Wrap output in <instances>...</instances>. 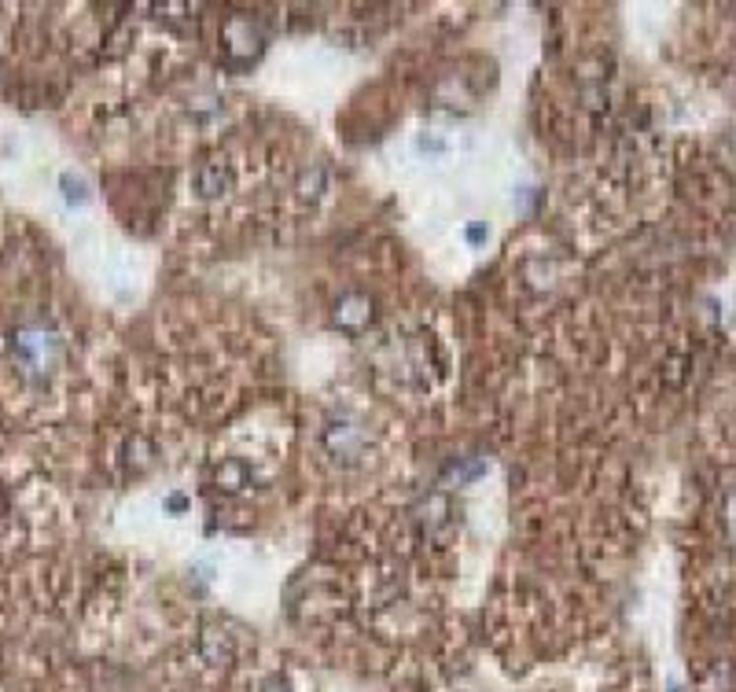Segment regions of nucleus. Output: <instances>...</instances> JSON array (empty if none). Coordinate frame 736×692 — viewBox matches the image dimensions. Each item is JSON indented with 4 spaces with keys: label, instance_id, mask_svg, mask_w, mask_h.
Here are the masks:
<instances>
[{
    "label": "nucleus",
    "instance_id": "1",
    "mask_svg": "<svg viewBox=\"0 0 736 692\" xmlns=\"http://www.w3.org/2000/svg\"><path fill=\"white\" fill-rule=\"evenodd\" d=\"M221 188H225V173H221V166H210V170L199 173V191H203V196H218Z\"/></svg>",
    "mask_w": 736,
    "mask_h": 692
}]
</instances>
